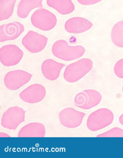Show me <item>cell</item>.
<instances>
[{"label":"cell","mask_w":123,"mask_h":158,"mask_svg":"<svg viewBox=\"0 0 123 158\" xmlns=\"http://www.w3.org/2000/svg\"><path fill=\"white\" fill-rule=\"evenodd\" d=\"M119 122L120 124L123 126V113L120 115L119 118Z\"/></svg>","instance_id":"cell-23"},{"label":"cell","mask_w":123,"mask_h":158,"mask_svg":"<svg viewBox=\"0 0 123 158\" xmlns=\"http://www.w3.org/2000/svg\"><path fill=\"white\" fill-rule=\"evenodd\" d=\"M102 99V96L99 92L94 89H87L75 95L74 103L81 109L89 110L98 106Z\"/></svg>","instance_id":"cell-5"},{"label":"cell","mask_w":123,"mask_h":158,"mask_svg":"<svg viewBox=\"0 0 123 158\" xmlns=\"http://www.w3.org/2000/svg\"><path fill=\"white\" fill-rule=\"evenodd\" d=\"M17 0H0V21L7 20L12 16Z\"/></svg>","instance_id":"cell-18"},{"label":"cell","mask_w":123,"mask_h":158,"mask_svg":"<svg viewBox=\"0 0 123 158\" xmlns=\"http://www.w3.org/2000/svg\"><path fill=\"white\" fill-rule=\"evenodd\" d=\"M46 133L45 126L43 124L33 122L27 124L19 131L18 137H44Z\"/></svg>","instance_id":"cell-15"},{"label":"cell","mask_w":123,"mask_h":158,"mask_svg":"<svg viewBox=\"0 0 123 158\" xmlns=\"http://www.w3.org/2000/svg\"><path fill=\"white\" fill-rule=\"evenodd\" d=\"M114 72L118 78L123 79V58L118 60L114 67Z\"/></svg>","instance_id":"cell-21"},{"label":"cell","mask_w":123,"mask_h":158,"mask_svg":"<svg viewBox=\"0 0 123 158\" xmlns=\"http://www.w3.org/2000/svg\"><path fill=\"white\" fill-rule=\"evenodd\" d=\"M51 51L52 54L57 58L69 61L80 58L84 54L86 50L82 46H71L66 40H60L54 43Z\"/></svg>","instance_id":"cell-1"},{"label":"cell","mask_w":123,"mask_h":158,"mask_svg":"<svg viewBox=\"0 0 123 158\" xmlns=\"http://www.w3.org/2000/svg\"><path fill=\"white\" fill-rule=\"evenodd\" d=\"M65 66V64L59 63L53 59H46L41 66L42 74L48 80L55 81L58 78L61 70Z\"/></svg>","instance_id":"cell-14"},{"label":"cell","mask_w":123,"mask_h":158,"mask_svg":"<svg viewBox=\"0 0 123 158\" xmlns=\"http://www.w3.org/2000/svg\"><path fill=\"white\" fill-rule=\"evenodd\" d=\"M48 7L53 8L62 15L71 14L75 10V6L72 0H46Z\"/></svg>","instance_id":"cell-17"},{"label":"cell","mask_w":123,"mask_h":158,"mask_svg":"<svg viewBox=\"0 0 123 158\" xmlns=\"http://www.w3.org/2000/svg\"><path fill=\"white\" fill-rule=\"evenodd\" d=\"M86 114L73 108L68 107L59 112V118L60 123L64 127L75 129L81 125Z\"/></svg>","instance_id":"cell-10"},{"label":"cell","mask_w":123,"mask_h":158,"mask_svg":"<svg viewBox=\"0 0 123 158\" xmlns=\"http://www.w3.org/2000/svg\"><path fill=\"white\" fill-rule=\"evenodd\" d=\"M93 67V63L89 58H83L68 65L64 73L67 82L73 83L79 81L89 73Z\"/></svg>","instance_id":"cell-2"},{"label":"cell","mask_w":123,"mask_h":158,"mask_svg":"<svg viewBox=\"0 0 123 158\" xmlns=\"http://www.w3.org/2000/svg\"><path fill=\"white\" fill-rule=\"evenodd\" d=\"M33 26L40 30L48 31L54 29L58 23L57 17L52 12L44 8L35 10L31 17Z\"/></svg>","instance_id":"cell-4"},{"label":"cell","mask_w":123,"mask_h":158,"mask_svg":"<svg viewBox=\"0 0 123 158\" xmlns=\"http://www.w3.org/2000/svg\"><path fill=\"white\" fill-rule=\"evenodd\" d=\"M93 24L88 19L75 17L68 19L64 24V29L68 33L79 34L85 32L92 27Z\"/></svg>","instance_id":"cell-13"},{"label":"cell","mask_w":123,"mask_h":158,"mask_svg":"<svg viewBox=\"0 0 123 158\" xmlns=\"http://www.w3.org/2000/svg\"><path fill=\"white\" fill-rule=\"evenodd\" d=\"M97 137H123V129L114 127L103 133L99 134Z\"/></svg>","instance_id":"cell-20"},{"label":"cell","mask_w":123,"mask_h":158,"mask_svg":"<svg viewBox=\"0 0 123 158\" xmlns=\"http://www.w3.org/2000/svg\"><path fill=\"white\" fill-rule=\"evenodd\" d=\"M33 75L22 70H16L8 72L4 78L5 87L11 91L18 90L31 81Z\"/></svg>","instance_id":"cell-7"},{"label":"cell","mask_w":123,"mask_h":158,"mask_svg":"<svg viewBox=\"0 0 123 158\" xmlns=\"http://www.w3.org/2000/svg\"><path fill=\"white\" fill-rule=\"evenodd\" d=\"M46 94L45 87L41 84H35L30 85L21 92L19 97L27 103L33 104L42 101Z\"/></svg>","instance_id":"cell-12"},{"label":"cell","mask_w":123,"mask_h":158,"mask_svg":"<svg viewBox=\"0 0 123 158\" xmlns=\"http://www.w3.org/2000/svg\"><path fill=\"white\" fill-rule=\"evenodd\" d=\"M48 41V38L46 36L30 30L23 38L22 43L29 52L37 54L46 48Z\"/></svg>","instance_id":"cell-8"},{"label":"cell","mask_w":123,"mask_h":158,"mask_svg":"<svg viewBox=\"0 0 123 158\" xmlns=\"http://www.w3.org/2000/svg\"><path fill=\"white\" fill-rule=\"evenodd\" d=\"M114 118L111 110L107 108H99L89 115L86 121L87 127L91 131H98L111 125Z\"/></svg>","instance_id":"cell-3"},{"label":"cell","mask_w":123,"mask_h":158,"mask_svg":"<svg viewBox=\"0 0 123 158\" xmlns=\"http://www.w3.org/2000/svg\"><path fill=\"white\" fill-rule=\"evenodd\" d=\"M24 54L22 49L16 45H6L0 49V61L5 67H13L20 62Z\"/></svg>","instance_id":"cell-9"},{"label":"cell","mask_w":123,"mask_h":158,"mask_svg":"<svg viewBox=\"0 0 123 158\" xmlns=\"http://www.w3.org/2000/svg\"><path fill=\"white\" fill-rule=\"evenodd\" d=\"M43 0H21L17 7V14L19 18L25 19L32 10L43 7Z\"/></svg>","instance_id":"cell-16"},{"label":"cell","mask_w":123,"mask_h":158,"mask_svg":"<svg viewBox=\"0 0 123 158\" xmlns=\"http://www.w3.org/2000/svg\"><path fill=\"white\" fill-rule=\"evenodd\" d=\"M111 38L115 45L123 48V20L118 21L113 26L112 29Z\"/></svg>","instance_id":"cell-19"},{"label":"cell","mask_w":123,"mask_h":158,"mask_svg":"<svg viewBox=\"0 0 123 158\" xmlns=\"http://www.w3.org/2000/svg\"><path fill=\"white\" fill-rule=\"evenodd\" d=\"M122 92H123V85L122 88Z\"/></svg>","instance_id":"cell-24"},{"label":"cell","mask_w":123,"mask_h":158,"mask_svg":"<svg viewBox=\"0 0 123 158\" xmlns=\"http://www.w3.org/2000/svg\"><path fill=\"white\" fill-rule=\"evenodd\" d=\"M26 111L18 106L8 108L2 116V127L10 130H15L21 123L25 121Z\"/></svg>","instance_id":"cell-6"},{"label":"cell","mask_w":123,"mask_h":158,"mask_svg":"<svg viewBox=\"0 0 123 158\" xmlns=\"http://www.w3.org/2000/svg\"><path fill=\"white\" fill-rule=\"evenodd\" d=\"M103 0H77L78 3L83 6H91L98 3Z\"/></svg>","instance_id":"cell-22"},{"label":"cell","mask_w":123,"mask_h":158,"mask_svg":"<svg viewBox=\"0 0 123 158\" xmlns=\"http://www.w3.org/2000/svg\"><path fill=\"white\" fill-rule=\"evenodd\" d=\"M24 25L16 21H10L0 26V42L11 41L17 39L24 32Z\"/></svg>","instance_id":"cell-11"}]
</instances>
